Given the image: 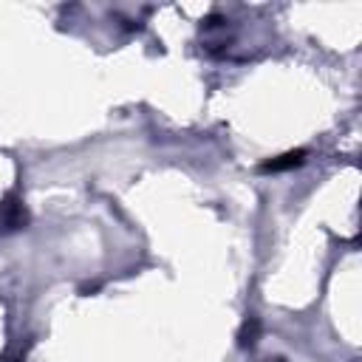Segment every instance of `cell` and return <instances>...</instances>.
I'll list each match as a JSON object with an SVG mask.
<instances>
[{
	"mask_svg": "<svg viewBox=\"0 0 362 362\" xmlns=\"http://www.w3.org/2000/svg\"><path fill=\"white\" fill-rule=\"evenodd\" d=\"M303 161H305V153H303V150H291V153H286V156H280V158H272V161H266L260 170H263V173H283V170L300 167Z\"/></svg>",
	"mask_w": 362,
	"mask_h": 362,
	"instance_id": "1",
	"label": "cell"
}]
</instances>
